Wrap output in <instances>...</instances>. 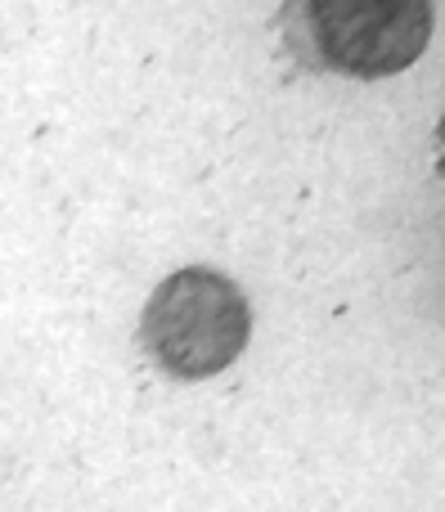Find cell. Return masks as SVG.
Masks as SVG:
<instances>
[{
    "label": "cell",
    "mask_w": 445,
    "mask_h": 512,
    "mask_svg": "<svg viewBox=\"0 0 445 512\" xmlns=\"http://www.w3.org/2000/svg\"><path fill=\"white\" fill-rule=\"evenodd\" d=\"M248 333L252 315L239 283L207 265L167 274L140 319L144 355L176 382H198L230 369L248 346Z\"/></svg>",
    "instance_id": "6da1fadb"
},
{
    "label": "cell",
    "mask_w": 445,
    "mask_h": 512,
    "mask_svg": "<svg viewBox=\"0 0 445 512\" xmlns=\"http://www.w3.org/2000/svg\"><path fill=\"white\" fill-rule=\"evenodd\" d=\"M297 18L315 63L360 81L405 72L432 41V0H302Z\"/></svg>",
    "instance_id": "7a4b0ae2"
}]
</instances>
